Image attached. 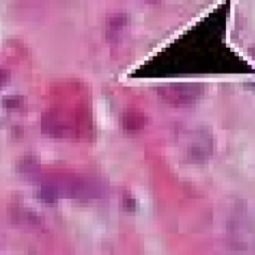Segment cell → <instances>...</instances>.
Listing matches in <instances>:
<instances>
[{
  "mask_svg": "<svg viewBox=\"0 0 255 255\" xmlns=\"http://www.w3.org/2000/svg\"><path fill=\"white\" fill-rule=\"evenodd\" d=\"M148 1H155V0H148Z\"/></svg>",
  "mask_w": 255,
  "mask_h": 255,
  "instance_id": "cell-1",
  "label": "cell"
}]
</instances>
